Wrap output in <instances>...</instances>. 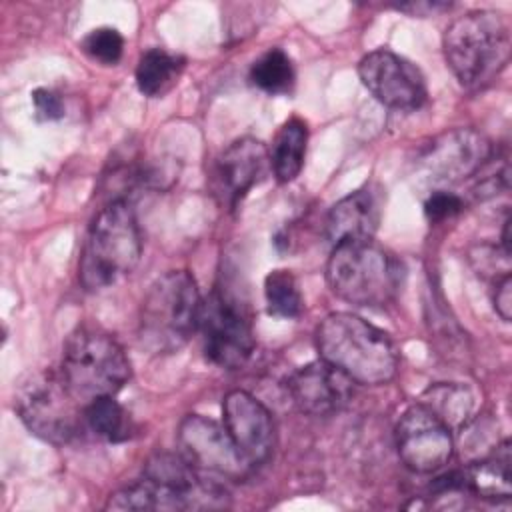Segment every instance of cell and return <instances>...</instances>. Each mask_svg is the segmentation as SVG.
I'll return each instance as SVG.
<instances>
[{
    "label": "cell",
    "instance_id": "1",
    "mask_svg": "<svg viewBox=\"0 0 512 512\" xmlns=\"http://www.w3.org/2000/svg\"><path fill=\"white\" fill-rule=\"evenodd\" d=\"M316 348L322 360L364 386L388 384L400 364L394 340L350 312H332L318 324Z\"/></svg>",
    "mask_w": 512,
    "mask_h": 512
},
{
    "label": "cell",
    "instance_id": "2",
    "mask_svg": "<svg viewBox=\"0 0 512 512\" xmlns=\"http://www.w3.org/2000/svg\"><path fill=\"white\" fill-rule=\"evenodd\" d=\"M442 46L456 80L466 90H482L510 62V26L500 12L472 10L450 22Z\"/></svg>",
    "mask_w": 512,
    "mask_h": 512
},
{
    "label": "cell",
    "instance_id": "3",
    "mask_svg": "<svg viewBox=\"0 0 512 512\" xmlns=\"http://www.w3.org/2000/svg\"><path fill=\"white\" fill-rule=\"evenodd\" d=\"M142 256V234L128 200H110L92 220L80 260L78 280L98 292L130 274Z\"/></svg>",
    "mask_w": 512,
    "mask_h": 512
},
{
    "label": "cell",
    "instance_id": "4",
    "mask_svg": "<svg viewBox=\"0 0 512 512\" xmlns=\"http://www.w3.org/2000/svg\"><path fill=\"white\" fill-rule=\"evenodd\" d=\"M402 278V264L372 240L336 244L326 262V282L332 294L352 306L380 308L390 304Z\"/></svg>",
    "mask_w": 512,
    "mask_h": 512
},
{
    "label": "cell",
    "instance_id": "5",
    "mask_svg": "<svg viewBox=\"0 0 512 512\" xmlns=\"http://www.w3.org/2000/svg\"><path fill=\"white\" fill-rule=\"evenodd\" d=\"M202 298L194 276L186 270H170L148 288L138 320L144 348L154 354L180 350L198 330Z\"/></svg>",
    "mask_w": 512,
    "mask_h": 512
},
{
    "label": "cell",
    "instance_id": "6",
    "mask_svg": "<svg viewBox=\"0 0 512 512\" xmlns=\"http://www.w3.org/2000/svg\"><path fill=\"white\" fill-rule=\"evenodd\" d=\"M60 374L70 392L86 406L100 396H114L132 374L120 342L94 326L74 330L62 354Z\"/></svg>",
    "mask_w": 512,
    "mask_h": 512
},
{
    "label": "cell",
    "instance_id": "7",
    "mask_svg": "<svg viewBox=\"0 0 512 512\" xmlns=\"http://www.w3.org/2000/svg\"><path fill=\"white\" fill-rule=\"evenodd\" d=\"M14 406L26 428L50 444H66L84 422V404L70 392L62 374H30L16 392Z\"/></svg>",
    "mask_w": 512,
    "mask_h": 512
},
{
    "label": "cell",
    "instance_id": "8",
    "mask_svg": "<svg viewBox=\"0 0 512 512\" xmlns=\"http://www.w3.org/2000/svg\"><path fill=\"white\" fill-rule=\"evenodd\" d=\"M198 330L206 358L224 368H242L254 352V332L246 306L224 288L202 300Z\"/></svg>",
    "mask_w": 512,
    "mask_h": 512
},
{
    "label": "cell",
    "instance_id": "9",
    "mask_svg": "<svg viewBox=\"0 0 512 512\" xmlns=\"http://www.w3.org/2000/svg\"><path fill=\"white\" fill-rule=\"evenodd\" d=\"M180 454L206 478L218 482H242L252 464L236 448L226 428L202 414H188L178 426Z\"/></svg>",
    "mask_w": 512,
    "mask_h": 512
},
{
    "label": "cell",
    "instance_id": "10",
    "mask_svg": "<svg viewBox=\"0 0 512 512\" xmlns=\"http://www.w3.org/2000/svg\"><path fill=\"white\" fill-rule=\"evenodd\" d=\"M364 88L392 110H416L428 98L424 74L404 56L378 48L368 52L358 64Z\"/></svg>",
    "mask_w": 512,
    "mask_h": 512
},
{
    "label": "cell",
    "instance_id": "11",
    "mask_svg": "<svg viewBox=\"0 0 512 512\" xmlns=\"http://www.w3.org/2000/svg\"><path fill=\"white\" fill-rule=\"evenodd\" d=\"M394 436L400 460L418 474L444 468L454 454L452 430L420 402L402 412Z\"/></svg>",
    "mask_w": 512,
    "mask_h": 512
},
{
    "label": "cell",
    "instance_id": "12",
    "mask_svg": "<svg viewBox=\"0 0 512 512\" xmlns=\"http://www.w3.org/2000/svg\"><path fill=\"white\" fill-rule=\"evenodd\" d=\"M492 158L490 140L474 128H450L420 150V166L436 182L456 184L478 174Z\"/></svg>",
    "mask_w": 512,
    "mask_h": 512
},
{
    "label": "cell",
    "instance_id": "13",
    "mask_svg": "<svg viewBox=\"0 0 512 512\" xmlns=\"http://www.w3.org/2000/svg\"><path fill=\"white\" fill-rule=\"evenodd\" d=\"M222 426L252 466H260L270 458L276 444L274 418L250 392L230 390L224 396Z\"/></svg>",
    "mask_w": 512,
    "mask_h": 512
},
{
    "label": "cell",
    "instance_id": "14",
    "mask_svg": "<svg viewBox=\"0 0 512 512\" xmlns=\"http://www.w3.org/2000/svg\"><path fill=\"white\" fill-rule=\"evenodd\" d=\"M268 168V148L256 138H238L216 158L212 168V190L222 206L236 208V204L266 176Z\"/></svg>",
    "mask_w": 512,
    "mask_h": 512
},
{
    "label": "cell",
    "instance_id": "15",
    "mask_svg": "<svg viewBox=\"0 0 512 512\" xmlns=\"http://www.w3.org/2000/svg\"><path fill=\"white\" fill-rule=\"evenodd\" d=\"M352 380L326 360L310 362L288 378L294 406L308 416H332L348 406L354 396Z\"/></svg>",
    "mask_w": 512,
    "mask_h": 512
},
{
    "label": "cell",
    "instance_id": "16",
    "mask_svg": "<svg viewBox=\"0 0 512 512\" xmlns=\"http://www.w3.org/2000/svg\"><path fill=\"white\" fill-rule=\"evenodd\" d=\"M380 222V204L368 188L354 190L340 198L326 216V240L336 246L342 242L372 240Z\"/></svg>",
    "mask_w": 512,
    "mask_h": 512
},
{
    "label": "cell",
    "instance_id": "17",
    "mask_svg": "<svg viewBox=\"0 0 512 512\" xmlns=\"http://www.w3.org/2000/svg\"><path fill=\"white\" fill-rule=\"evenodd\" d=\"M510 442L504 440L496 450L476 462H470L460 470L462 490H468L480 498H510L512 494V472H510Z\"/></svg>",
    "mask_w": 512,
    "mask_h": 512
},
{
    "label": "cell",
    "instance_id": "18",
    "mask_svg": "<svg viewBox=\"0 0 512 512\" xmlns=\"http://www.w3.org/2000/svg\"><path fill=\"white\" fill-rule=\"evenodd\" d=\"M306 144H308V128L306 122L300 118H290L284 122V126L278 130L270 154V168L278 182L286 184L292 182L306 158Z\"/></svg>",
    "mask_w": 512,
    "mask_h": 512
},
{
    "label": "cell",
    "instance_id": "19",
    "mask_svg": "<svg viewBox=\"0 0 512 512\" xmlns=\"http://www.w3.org/2000/svg\"><path fill=\"white\" fill-rule=\"evenodd\" d=\"M418 402L440 418L450 430L462 428L470 420L474 408L470 390L456 382H438L428 386Z\"/></svg>",
    "mask_w": 512,
    "mask_h": 512
},
{
    "label": "cell",
    "instance_id": "20",
    "mask_svg": "<svg viewBox=\"0 0 512 512\" xmlns=\"http://www.w3.org/2000/svg\"><path fill=\"white\" fill-rule=\"evenodd\" d=\"M182 70V60L162 48L146 50L136 66V86L144 96L164 94Z\"/></svg>",
    "mask_w": 512,
    "mask_h": 512
},
{
    "label": "cell",
    "instance_id": "21",
    "mask_svg": "<svg viewBox=\"0 0 512 512\" xmlns=\"http://www.w3.org/2000/svg\"><path fill=\"white\" fill-rule=\"evenodd\" d=\"M86 426L106 442H122L130 438L132 424L128 412L114 396H100L84 406Z\"/></svg>",
    "mask_w": 512,
    "mask_h": 512
},
{
    "label": "cell",
    "instance_id": "22",
    "mask_svg": "<svg viewBox=\"0 0 512 512\" xmlns=\"http://www.w3.org/2000/svg\"><path fill=\"white\" fill-rule=\"evenodd\" d=\"M264 298L270 316L294 320L302 314L304 300L298 280L290 270H272L264 280Z\"/></svg>",
    "mask_w": 512,
    "mask_h": 512
},
{
    "label": "cell",
    "instance_id": "23",
    "mask_svg": "<svg viewBox=\"0 0 512 512\" xmlns=\"http://www.w3.org/2000/svg\"><path fill=\"white\" fill-rule=\"evenodd\" d=\"M250 82L268 94H286L294 84V66L282 48H270L254 60Z\"/></svg>",
    "mask_w": 512,
    "mask_h": 512
},
{
    "label": "cell",
    "instance_id": "24",
    "mask_svg": "<svg viewBox=\"0 0 512 512\" xmlns=\"http://www.w3.org/2000/svg\"><path fill=\"white\" fill-rule=\"evenodd\" d=\"M82 50L96 62L112 66L122 58L124 52V38L116 28L102 26L92 30L82 40Z\"/></svg>",
    "mask_w": 512,
    "mask_h": 512
},
{
    "label": "cell",
    "instance_id": "25",
    "mask_svg": "<svg viewBox=\"0 0 512 512\" xmlns=\"http://www.w3.org/2000/svg\"><path fill=\"white\" fill-rule=\"evenodd\" d=\"M462 208H464L462 198L452 194V192H446V190H436L424 202V214L430 222L448 220V218L456 216Z\"/></svg>",
    "mask_w": 512,
    "mask_h": 512
},
{
    "label": "cell",
    "instance_id": "26",
    "mask_svg": "<svg viewBox=\"0 0 512 512\" xmlns=\"http://www.w3.org/2000/svg\"><path fill=\"white\" fill-rule=\"evenodd\" d=\"M472 262L478 270V274H496V272H502V276L510 274V272H504L500 270V262L502 264H510V254L500 246V248H494V246H478L476 252H472Z\"/></svg>",
    "mask_w": 512,
    "mask_h": 512
},
{
    "label": "cell",
    "instance_id": "27",
    "mask_svg": "<svg viewBox=\"0 0 512 512\" xmlns=\"http://www.w3.org/2000/svg\"><path fill=\"white\" fill-rule=\"evenodd\" d=\"M32 102H34V110L36 116L40 120H58L64 116V104L62 98L48 90V88H38L32 92Z\"/></svg>",
    "mask_w": 512,
    "mask_h": 512
},
{
    "label": "cell",
    "instance_id": "28",
    "mask_svg": "<svg viewBox=\"0 0 512 512\" xmlns=\"http://www.w3.org/2000/svg\"><path fill=\"white\" fill-rule=\"evenodd\" d=\"M494 310L496 314L504 320V322H510L512 318V278L510 274L504 276L498 286H496V292H494Z\"/></svg>",
    "mask_w": 512,
    "mask_h": 512
},
{
    "label": "cell",
    "instance_id": "29",
    "mask_svg": "<svg viewBox=\"0 0 512 512\" xmlns=\"http://www.w3.org/2000/svg\"><path fill=\"white\" fill-rule=\"evenodd\" d=\"M502 248L510 254V220L508 218L504 220V226H502Z\"/></svg>",
    "mask_w": 512,
    "mask_h": 512
}]
</instances>
